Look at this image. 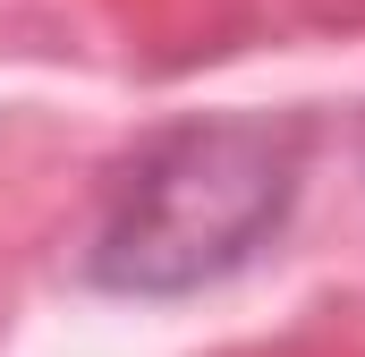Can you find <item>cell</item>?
<instances>
[{
	"mask_svg": "<svg viewBox=\"0 0 365 357\" xmlns=\"http://www.w3.org/2000/svg\"><path fill=\"white\" fill-rule=\"evenodd\" d=\"M297 196V128L289 119H195L153 136L102 204L93 281L170 298L238 272L280 230Z\"/></svg>",
	"mask_w": 365,
	"mask_h": 357,
	"instance_id": "6da1fadb",
	"label": "cell"
}]
</instances>
